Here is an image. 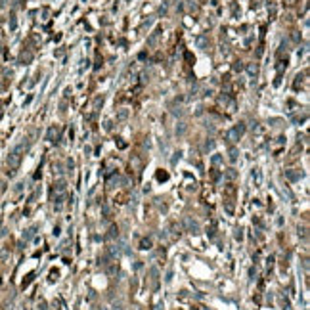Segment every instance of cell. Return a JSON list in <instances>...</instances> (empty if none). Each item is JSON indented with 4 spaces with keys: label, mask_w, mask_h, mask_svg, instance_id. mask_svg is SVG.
<instances>
[{
    "label": "cell",
    "mask_w": 310,
    "mask_h": 310,
    "mask_svg": "<svg viewBox=\"0 0 310 310\" xmlns=\"http://www.w3.org/2000/svg\"><path fill=\"white\" fill-rule=\"evenodd\" d=\"M98 310H106V308H98Z\"/></svg>",
    "instance_id": "277c9868"
},
{
    "label": "cell",
    "mask_w": 310,
    "mask_h": 310,
    "mask_svg": "<svg viewBox=\"0 0 310 310\" xmlns=\"http://www.w3.org/2000/svg\"><path fill=\"white\" fill-rule=\"evenodd\" d=\"M159 33H161V31H155V33L149 36V40H148V44H155L157 42V38H159Z\"/></svg>",
    "instance_id": "7a4b0ae2"
},
{
    "label": "cell",
    "mask_w": 310,
    "mask_h": 310,
    "mask_svg": "<svg viewBox=\"0 0 310 310\" xmlns=\"http://www.w3.org/2000/svg\"><path fill=\"white\" fill-rule=\"evenodd\" d=\"M243 132H245V125H243V123H239V125H235L234 128L228 132V138H230L232 142H235V140L241 138V134H243Z\"/></svg>",
    "instance_id": "6da1fadb"
},
{
    "label": "cell",
    "mask_w": 310,
    "mask_h": 310,
    "mask_svg": "<svg viewBox=\"0 0 310 310\" xmlns=\"http://www.w3.org/2000/svg\"><path fill=\"white\" fill-rule=\"evenodd\" d=\"M300 176H303L300 172H287V178H289V180H299Z\"/></svg>",
    "instance_id": "3957f363"
}]
</instances>
